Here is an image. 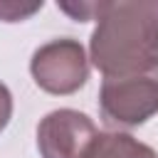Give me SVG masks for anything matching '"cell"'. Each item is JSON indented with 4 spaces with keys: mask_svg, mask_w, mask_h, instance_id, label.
<instances>
[{
    "mask_svg": "<svg viewBox=\"0 0 158 158\" xmlns=\"http://www.w3.org/2000/svg\"><path fill=\"white\" fill-rule=\"evenodd\" d=\"M89 40V59L106 77L158 67V2H106Z\"/></svg>",
    "mask_w": 158,
    "mask_h": 158,
    "instance_id": "1",
    "label": "cell"
},
{
    "mask_svg": "<svg viewBox=\"0 0 158 158\" xmlns=\"http://www.w3.org/2000/svg\"><path fill=\"white\" fill-rule=\"evenodd\" d=\"M99 111L109 126L133 128L158 114V67L128 74L106 77L99 89Z\"/></svg>",
    "mask_w": 158,
    "mask_h": 158,
    "instance_id": "2",
    "label": "cell"
},
{
    "mask_svg": "<svg viewBox=\"0 0 158 158\" xmlns=\"http://www.w3.org/2000/svg\"><path fill=\"white\" fill-rule=\"evenodd\" d=\"M30 72L42 91L54 96H67L86 84L89 59L77 40L59 37L35 49L30 59Z\"/></svg>",
    "mask_w": 158,
    "mask_h": 158,
    "instance_id": "3",
    "label": "cell"
},
{
    "mask_svg": "<svg viewBox=\"0 0 158 158\" xmlns=\"http://www.w3.org/2000/svg\"><path fill=\"white\" fill-rule=\"evenodd\" d=\"M96 133L99 131L86 114L57 109L37 126V151L42 158H84Z\"/></svg>",
    "mask_w": 158,
    "mask_h": 158,
    "instance_id": "4",
    "label": "cell"
},
{
    "mask_svg": "<svg viewBox=\"0 0 158 158\" xmlns=\"http://www.w3.org/2000/svg\"><path fill=\"white\" fill-rule=\"evenodd\" d=\"M84 158H158V153L128 133L99 131Z\"/></svg>",
    "mask_w": 158,
    "mask_h": 158,
    "instance_id": "5",
    "label": "cell"
},
{
    "mask_svg": "<svg viewBox=\"0 0 158 158\" xmlns=\"http://www.w3.org/2000/svg\"><path fill=\"white\" fill-rule=\"evenodd\" d=\"M106 2H91V0H79V2H57L59 10H64L72 20L77 22H89V20H99V15L104 12Z\"/></svg>",
    "mask_w": 158,
    "mask_h": 158,
    "instance_id": "6",
    "label": "cell"
},
{
    "mask_svg": "<svg viewBox=\"0 0 158 158\" xmlns=\"http://www.w3.org/2000/svg\"><path fill=\"white\" fill-rule=\"evenodd\" d=\"M37 10H42V0L40 2H12V0H2L0 2V20L2 22H22L30 15H35Z\"/></svg>",
    "mask_w": 158,
    "mask_h": 158,
    "instance_id": "7",
    "label": "cell"
},
{
    "mask_svg": "<svg viewBox=\"0 0 158 158\" xmlns=\"http://www.w3.org/2000/svg\"><path fill=\"white\" fill-rule=\"evenodd\" d=\"M10 118H12V94L0 81V133L5 131V126L10 123Z\"/></svg>",
    "mask_w": 158,
    "mask_h": 158,
    "instance_id": "8",
    "label": "cell"
}]
</instances>
